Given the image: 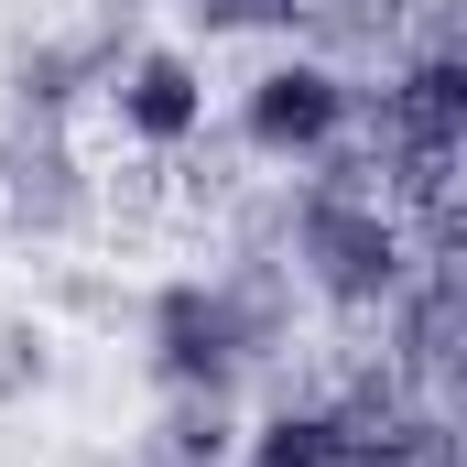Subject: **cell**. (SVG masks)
Returning a JSON list of instances; mask_svg holds the SVG:
<instances>
[{"mask_svg": "<svg viewBox=\"0 0 467 467\" xmlns=\"http://www.w3.org/2000/svg\"><path fill=\"white\" fill-rule=\"evenodd\" d=\"M294 261L316 272V294H337V305H380V294L402 283V229L380 218L369 185L327 174V185H305V207H294Z\"/></svg>", "mask_w": 467, "mask_h": 467, "instance_id": "6da1fadb", "label": "cell"}, {"mask_svg": "<svg viewBox=\"0 0 467 467\" xmlns=\"http://www.w3.org/2000/svg\"><path fill=\"white\" fill-rule=\"evenodd\" d=\"M261 348H272V316L239 283H174L152 305V369L174 391H229V369L261 358Z\"/></svg>", "mask_w": 467, "mask_h": 467, "instance_id": "7a4b0ae2", "label": "cell"}, {"mask_svg": "<svg viewBox=\"0 0 467 467\" xmlns=\"http://www.w3.org/2000/svg\"><path fill=\"white\" fill-rule=\"evenodd\" d=\"M348 130V88H337V66H272L261 88H250V141L261 152H327Z\"/></svg>", "mask_w": 467, "mask_h": 467, "instance_id": "3957f363", "label": "cell"}, {"mask_svg": "<svg viewBox=\"0 0 467 467\" xmlns=\"http://www.w3.org/2000/svg\"><path fill=\"white\" fill-rule=\"evenodd\" d=\"M196 119H207V88H196L185 55H130V77H119V130H141V141H185Z\"/></svg>", "mask_w": 467, "mask_h": 467, "instance_id": "277c9868", "label": "cell"}, {"mask_svg": "<svg viewBox=\"0 0 467 467\" xmlns=\"http://www.w3.org/2000/svg\"><path fill=\"white\" fill-rule=\"evenodd\" d=\"M0 196H11V218H22L33 239H55V229H77V218H88V174H77V152H66V141H33V152H11Z\"/></svg>", "mask_w": 467, "mask_h": 467, "instance_id": "5b68a950", "label": "cell"}, {"mask_svg": "<svg viewBox=\"0 0 467 467\" xmlns=\"http://www.w3.org/2000/svg\"><path fill=\"white\" fill-rule=\"evenodd\" d=\"M152 457L163 467H229V402L218 391H174L163 424H152Z\"/></svg>", "mask_w": 467, "mask_h": 467, "instance_id": "8992f818", "label": "cell"}, {"mask_svg": "<svg viewBox=\"0 0 467 467\" xmlns=\"http://www.w3.org/2000/svg\"><path fill=\"white\" fill-rule=\"evenodd\" d=\"M250 467H337V413H272Z\"/></svg>", "mask_w": 467, "mask_h": 467, "instance_id": "52a82bcc", "label": "cell"}, {"mask_svg": "<svg viewBox=\"0 0 467 467\" xmlns=\"http://www.w3.org/2000/svg\"><path fill=\"white\" fill-rule=\"evenodd\" d=\"M77 77H88V55H77V44H44V55H22V109H66V99H77Z\"/></svg>", "mask_w": 467, "mask_h": 467, "instance_id": "ba28073f", "label": "cell"}, {"mask_svg": "<svg viewBox=\"0 0 467 467\" xmlns=\"http://www.w3.org/2000/svg\"><path fill=\"white\" fill-rule=\"evenodd\" d=\"M207 33H261V22H305V0H185Z\"/></svg>", "mask_w": 467, "mask_h": 467, "instance_id": "9c48e42d", "label": "cell"}, {"mask_svg": "<svg viewBox=\"0 0 467 467\" xmlns=\"http://www.w3.org/2000/svg\"><path fill=\"white\" fill-rule=\"evenodd\" d=\"M22 380H44V337L33 327H0V391H22Z\"/></svg>", "mask_w": 467, "mask_h": 467, "instance_id": "30bf717a", "label": "cell"}, {"mask_svg": "<svg viewBox=\"0 0 467 467\" xmlns=\"http://www.w3.org/2000/svg\"><path fill=\"white\" fill-rule=\"evenodd\" d=\"M446 467H457V457H446Z\"/></svg>", "mask_w": 467, "mask_h": 467, "instance_id": "8fae6325", "label": "cell"}]
</instances>
